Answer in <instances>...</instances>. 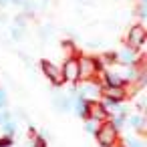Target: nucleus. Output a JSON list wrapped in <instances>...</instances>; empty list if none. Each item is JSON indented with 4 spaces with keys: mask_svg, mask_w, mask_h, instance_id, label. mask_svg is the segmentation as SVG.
Here are the masks:
<instances>
[{
    "mask_svg": "<svg viewBox=\"0 0 147 147\" xmlns=\"http://www.w3.org/2000/svg\"><path fill=\"white\" fill-rule=\"evenodd\" d=\"M121 143H123V147H145V141L141 137H137V135H129Z\"/></svg>",
    "mask_w": 147,
    "mask_h": 147,
    "instance_id": "ddd939ff",
    "label": "nucleus"
},
{
    "mask_svg": "<svg viewBox=\"0 0 147 147\" xmlns=\"http://www.w3.org/2000/svg\"><path fill=\"white\" fill-rule=\"evenodd\" d=\"M137 59H139L137 51H133V49H129V47H125V49H121V51L117 53V65H119V67H131V65L137 63Z\"/></svg>",
    "mask_w": 147,
    "mask_h": 147,
    "instance_id": "9d476101",
    "label": "nucleus"
},
{
    "mask_svg": "<svg viewBox=\"0 0 147 147\" xmlns=\"http://www.w3.org/2000/svg\"><path fill=\"white\" fill-rule=\"evenodd\" d=\"M95 139H97L99 147H111L113 143L119 141V131H117V129L109 123V119H107V121L99 123V129H97V133H95Z\"/></svg>",
    "mask_w": 147,
    "mask_h": 147,
    "instance_id": "f03ea898",
    "label": "nucleus"
},
{
    "mask_svg": "<svg viewBox=\"0 0 147 147\" xmlns=\"http://www.w3.org/2000/svg\"><path fill=\"white\" fill-rule=\"evenodd\" d=\"M97 129H99V123H97V121H93V119H85V131H87L89 135H95Z\"/></svg>",
    "mask_w": 147,
    "mask_h": 147,
    "instance_id": "dca6fc26",
    "label": "nucleus"
},
{
    "mask_svg": "<svg viewBox=\"0 0 147 147\" xmlns=\"http://www.w3.org/2000/svg\"><path fill=\"white\" fill-rule=\"evenodd\" d=\"M109 123H111L117 131H121V129L125 127V117H111V119H109Z\"/></svg>",
    "mask_w": 147,
    "mask_h": 147,
    "instance_id": "a211bd4d",
    "label": "nucleus"
},
{
    "mask_svg": "<svg viewBox=\"0 0 147 147\" xmlns=\"http://www.w3.org/2000/svg\"><path fill=\"white\" fill-rule=\"evenodd\" d=\"M137 107H139V111L145 109V95H139V99H137Z\"/></svg>",
    "mask_w": 147,
    "mask_h": 147,
    "instance_id": "4be33fe9",
    "label": "nucleus"
},
{
    "mask_svg": "<svg viewBox=\"0 0 147 147\" xmlns=\"http://www.w3.org/2000/svg\"><path fill=\"white\" fill-rule=\"evenodd\" d=\"M0 127H2V135H6V137H14V133H16V121H14V119L2 123Z\"/></svg>",
    "mask_w": 147,
    "mask_h": 147,
    "instance_id": "4468645a",
    "label": "nucleus"
},
{
    "mask_svg": "<svg viewBox=\"0 0 147 147\" xmlns=\"http://www.w3.org/2000/svg\"><path fill=\"white\" fill-rule=\"evenodd\" d=\"M125 125H127V127H131L133 131H137L139 135H143V133H145V129H147V121H145L143 113L127 115V117H125Z\"/></svg>",
    "mask_w": 147,
    "mask_h": 147,
    "instance_id": "1a4fd4ad",
    "label": "nucleus"
},
{
    "mask_svg": "<svg viewBox=\"0 0 147 147\" xmlns=\"http://www.w3.org/2000/svg\"><path fill=\"white\" fill-rule=\"evenodd\" d=\"M30 135H32V139H30V147H47V139H45V137L36 135L34 131H30Z\"/></svg>",
    "mask_w": 147,
    "mask_h": 147,
    "instance_id": "2eb2a0df",
    "label": "nucleus"
},
{
    "mask_svg": "<svg viewBox=\"0 0 147 147\" xmlns=\"http://www.w3.org/2000/svg\"><path fill=\"white\" fill-rule=\"evenodd\" d=\"M111 147H123V143H121V139H119V141H117V143H113V145H111Z\"/></svg>",
    "mask_w": 147,
    "mask_h": 147,
    "instance_id": "393cba45",
    "label": "nucleus"
},
{
    "mask_svg": "<svg viewBox=\"0 0 147 147\" xmlns=\"http://www.w3.org/2000/svg\"><path fill=\"white\" fill-rule=\"evenodd\" d=\"M77 63H79V81H97L99 79V73L103 71V67L97 57L77 55Z\"/></svg>",
    "mask_w": 147,
    "mask_h": 147,
    "instance_id": "f257e3e1",
    "label": "nucleus"
},
{
    "mask_svg": "<svg viewBox=\"0 0 147 147\" xmlns=\"http://www.w3.org/2000/svg\"><path fill=\"white\" fill-rule=\"evenodd\" d=\"M24 0H10V4H16V6H22Z\"/></svg>",
    "mask_w": 147,
    "mask_h": 147,
    "instance_id": "5701e85b",
    "label": "nucleus"
},
{
    "mask_svg": "<svg viewBox=\"0 0 147 147\" xmlns=\"http://www.w3.org/2000/svg\"><path fill=\"white\" fill-rule=\"evenodd\" d=\"M0 147H12V137L0 135Z\"/></svg>",
    "mask_w": 147,
    "mask_h": 147,
    "instance_id": "412c9836",
    "label": "nucleus"
},
{
    "mask_svg": "<svg viewBox=\"0 0 147 147\" xmlns=\"http://www.w3.org/2000/svg\"><path fill=\"white\" fill-rule=\"evenodd\" d=\"M53 103H55V107H57L61 113L71 111V109H73V95H57Z\"/></svg>",
    "mask_w": 147,
    "mask_h": 147,
    "instance_id": "9b49d317",
    "label": "nucleus"
},
{
    "mask_svg": "<svg viewBox=\"0 0 147 147\" xmlns=\"http://www.w3.org/2000/svg\"><path fill=\"white\" fill-rule=\"evenodd\" d=\"M129 97L127 87H101V99L107 101H115V103H125V99Z\"/></svg>",
    "mask_w": 147,
    "mask_h": 147,
    "instance_id": "0eeeda50",
    "label": "nucleus"
},
{
    "mask_svg": "<svg viewBox=\"0 0 147 147\" xmlns=\"http://www.w3.org/2000/svg\"><path fill=\"white\" fill-rule=\"evenodd\" d=\"M73 93L85 101H95V99H101V85L97 81H79Z\"/></svg>",
    "mask_w": 147,
    "mask_h": 147,
    "instance_id": "7ed1b4c3",
    "label": "nucleus"
},
{
    "mask_svg": "<svg viewBox=\"0 0 147 147\" xmlns=\"http://www.w3.org/2000/svg\"><path fill=\"white\" fill-rule=\"evenodd\" d=\"M87 119H93V121H97V123H103V121L109 119V115H107V111H105L101 99L87 101Z\"/></svg>",
    "mask_w": 147,
    "mask_h": 147,
    "instance_id": "6e6552de",
    "label": "nucleus"
},
{
    "mask_svg": "<svg viewBox=\"0 0 147 147\" xmlns=\"http://www.w3.org/2000/svg\"><path fill=\"white\" fill-rule=\"evenodd\" d=\"M61 73H63L65 83L77 85L79 83V63H77V57H67L63 67H61Z\"/></svg>",
    "mask_w": 147,
    "mask_h": 147,
    "instance_id": "39448f33",
    "label": "nucleus"
},
{
    "mask_svg": "<svg viewBox=\"0 0 147 147\" xmlns=\"http://www.w3.org/2000/svg\"><path fill=\"white\" fill-rule=\"evenodd\" d=\"M40 67H42V73H45V77L55 85V87H63L65 85V79H63V73H61V67H57L55 63H51V61H40Z\"/></svg>",
    "mask_w": 147,
    "mask_h": 147,
    "instance_id": "423d86ee",
    "label": "nucleus"
},
{
    "mask_svg": "<svg viewBox=\"0 0 147 147\" xmlns=\"http://www.w3.org/2000/svg\"><path fill=\"white\" fill-rule=\"evenodd\" d=\"M10 36H12V40H22V36H24V28H20V26H12V28H10Z\"/></svg>",
    "mask_w": 147,
    "mask_h": 147,
    "instance_id": "f3484780",
    "label": "nucleus"
},
{
    "mask_svg": "<svg viewBox=\"0 0 147 147\" xmlns=\"http://www.w3.org/2000/svg\"><path fill=\"white\" fill-rule=\"evenodd\" d=\"M73 111L77 113V117L87 119V101L81 99V97H77L75 93H73Z\"/></svg>",
    "mask_w": 147,
    "mask_h": 147,
    "instance_id": "f8f14e48",
    "label": "nucleus"
},
{
    "mask_svg": "<svg viewBox=\"0 0 147 147\" xmlns=\"http://www.w3.org/2000/svg\"><path fill=\"white\" fill-rule=\"evenodd\" d=\"M51 34H53V26H49V24H45V26L40 28V38H42V40H47V38H49Z\"/></svg>",
    "mask_w": 147,
    "mask_h": 147,
    "instance_id": "aec40b11",
    "label": "nucleus"
},
{
    "mask_svg": "<svg viewBox=\"0 0 147 147\" xmlns=\"http://www.w3.org/2000/svg\"><path fill=\"white\" fill-rule=\"evenodd\" d=\"M10 4V0H0V6H8Z\"/></svg>",
    "mask_w": 147,
    "mask_h": 147,
    "instance_id": "b1692460",
    "label": "nucleus"
},
{
    "mask_svg": "<svg viewBox=\"0 0 147 147\" xmlns=\"http://www.w3.org/2000/svg\"><path fill=\"white\" fill-rule=\"evenodd\" d=\"M145 40H147V30H145V26L143 24H133L129 30H127V45L125 47H129V49H133V51H141L143 49V45H145Z\"/></svg>",
    "mask_w": 147,
    "mask_h": 147,
    "instance_id": "20e7f679",
    "label": "nucleus"
},
{
    "mask_svg": "<svg viewBox=\"0 0 147 147\" xmlns=\"http://www.w3.org/2000/svg\"><path fill=\"white\" fill-rule=\"evenodd\" d=\"M6 107H8V93L6 89L0 87V109H6Z\"/></svg>",
    "mask_w": 147,
    "mask_h": 147,
    "instance_id": "6ab92c4d",
    "label": "nucleus"
}]
</instances>
